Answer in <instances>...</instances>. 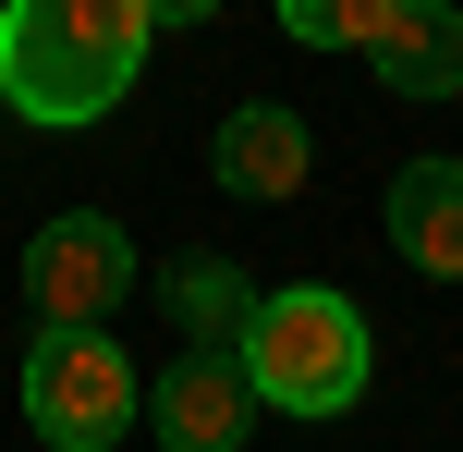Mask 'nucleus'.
Segmentation results:
<instances>
[{"label":"nucleus","instance_id":"nucleus-7","mask_svg":"<svg viewBox=\"0 0 463 452\" xmlns=\"http://www.w3.org/2000/svg\"><path fill=\"white\" fill-rule=\"evenodd\" d=\"M391 245L427 269V282H463V159H402L391 196H378Z\"/></svg>","mask_w":463,"mask_h":452},{"label":"nucleus","instance_id":"nucleus-3","mask_svg":"<svg viewBox=\"0 0 463 452\" xmlns=\"http://www.w3.org/2000/svg\"><path fill=\"white\" fill-rule=\"evenodd\" d=\"M146 416V380L122 367L110 331H37L24 342V428L49 452H110Z\"/></svg>","mask_w":463,"mask_h":452},{"label":"nucleus","instance_id":"nucleus-8","mask_svg":"<svg viewBox=\"0 0 463 452\" xmlns=\"http://www.w3.org/2000/svg\"><path fill=\"white\" fill-rule=\"evenodd\" d=\"M366 62L391 98H463V0H402Z\"/></svg>","mask_w":463,"mask_h":452},{"label":"nucleus","instance_id":"nucleus-9","mask_svg":"<svg viewBox=\"0 0 463 452\" xmlns=\"http://www.w3.org/2000/svg\"><path fill=\"white\" fill-rule=\"evenodd\" d=\"M159 306H171V331H184V342H232V331H244V306H256V282H244L232 257H171Z\"/></svg>","mask_w":463,"mask_h":452},{"label":"nucleus","instance_id":"nucleus-6","mask_svg":"<svg viewBox=\"0 0 463 452\" xmlns=\"http://www.w3.org/2000/svg\"><path fill=\"white\" fill-rule=\"evenodd\" d=\"M208 171H220V196H244V208H280V196H305V171H317V135H305L293 98H244V111L220 122Z\"/></svg>","mask_w":463,"mask_h":452},{"label":"nucleus","instance_id":"nucleus-12","mask_svg":"<svg viewBox=\"0 0 463 452\" xmlns=\"http://www.w3.org/2000/svg\"><path fill=\"white\" fill-rule=\"evenodd\" d=\"M0 111H13V86H0Z\"/></svg>","mask_w":463,"mask_h":452},{"label":"nucleus","instance_id":"nucleus-11","mask_svg":"<svg viewBox=\"0 0 463 452\" xmlns=\"http://www.w3.org/2000/svg\"><path fill=\"white\" fill-rule=\"evenodd\" d=\"M220 0H146V24H208Z\"/></svg>","mask_w":463,"mask_h":452},{"label":"nucleus","instance_id":"nucleus-5","mask_svg":"<svg viewBox=\"0 0 463 452\" xmlns=\"http://www.w3.org/2000/svg\"><path fill=\"white\" fill-rule=\"evenodd\" d=\"M146 428H159V452H244V428H256L244 355L232 342H184V367L146 380Z\"/></svg>","mask_w":463,"mask_h":452},{"label":"nucleus","instance_id":"nucleus-10","mask_svg":"<svg viewBox=\"0 0 463 452\" xmlns=\"http://www.w3.org/2000/svg\"><path fill=\"white\" fill-rule=\"evenodd\" d=\"M402 0H280V37L293 49H378Z\"/></svg>","mask_w":463,"mask_h":452},{"label":"nucleus","instance_id":"nucleus-1","mask_svg":"<svg viewBox=\"0 0 463 452\" xmlns=\"http://www.w3.org/2000/svg\"><path fill=\"white\" fill-rule=\"evenodd\" d=\"M146 0H0V86L24 122H98L146 62Z\"/></svg>","mask_w":463,"mask_h":452},{"label":"nucleus","instance_id":"nucleus-2","mask_svg":"<svg viewBox=\"0 0 463 452\" xmlns=\"http://www.w3.org/2000/svg\"><path fill=\"white\" fill-rule=\"evenodd\" d=\"M232 355H244L256 404H280V416H342L354 391H366L378 342H366V318H354L329 282H293V293H256V306H244Z\"/></svg>","mask_w":463,"mask_h":452},{"label":"nucleus","instance_id":"nucleus-4","mask_svg":"<svg viewBox=\"0 0 463 452\" xmlns=\"http://www.w3.org/2000/svg\"><path fill=\"white\" fill-rule=\"evenodd\" d=\"M24 293H37V331H110V306H135V233L110 208H61L24 245Z\"/></svg>","mask_w":463,"mask_h":452}]
</instances>
